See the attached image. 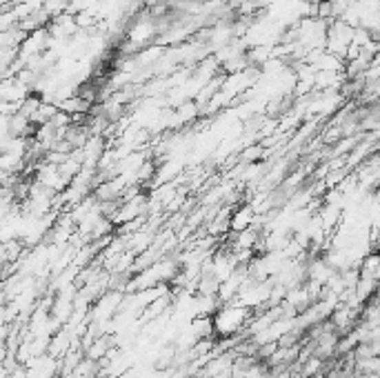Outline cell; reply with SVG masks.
Wrapping results in <instances>:
<instances>
[{
    "instance_id": "cell-1",
    "label": "cell",
    "mask_w": 380,
    "mask_h": 378,
    "mask_svg": "<svg viewBox=\"0 0 380 378\" xmlns=\"http://www.w3.org/2000/svg\"><path fill=\"white\" fill-rule=\"evenodd\" d=\"M251 314L253 309L249 307H242L238 303H222L218 312L211 316L213 336L227 338V336H236L240 332H245Z\"/></svg>"
},
{
    "instance_id": "cell-2",
    "label": "cell",
    "mask_w": 380,
    "mask_h": 378,
    "mask_svg": "<svg viewBox=\"0 0 380 378\" xmlns=\"http://www.w3.org/2000/svg\"><path fill=\"white\" fill-rule=\"evenodd\" d=\"M34 182H38L41 187L50 189L54 193H61L67 185H70V178L63 176V171L58 169V165L52 162H45L41 160L36 165V171H34Z\"/></svg>"
},
{
    "instance_id": "cell-3",
    "label": "cell",
    "mask_w": 380,
    "mask_h": 378,
    "mask_svg": "<svg viewBox=\"0 0 380 378\" xmlns=\"http://www.w3.org/2000/svg\"><path fill=\"white\" fill-rule=\"evenodd\" d=\"M347 78L343 72H316L314 74V90L316 92H331V90H340Z\"/></svg>"
},
{
    "instance_id": "cell-4",
    "label": "cell",
    "mask_w": 380,
    "mask_h": 378,
    "mask_svg": "<svg viewBox=\"0 0 380 378\" xmlns=\"http://www.w3.org/2000/svg\"><path fill=\"white\" fill-rule=\"evenodd\" d=\"M253 222H256V211H253V207L251 205H240L236 211H231V216H229V229L242 231V229L253 227Z\"/></svg>"
},
{
    "instance_id": "cell-5",
    "label": "cell",
    "mask_w": 380,
    "mask_h": 378,
    "mask_svg": "<svg viewBox=\"0 0 380 378\" xmlns=\"http://www.w3.org/2000/svg\"><path fill=\"white\" fill-rule=\"evenodd\" d=\"M58 112H65L67 116H78V114H89L92 112V103L83 101L81 96H70L61 103H56Z\"/></svg>"
},
{
    "instance_id": "cell-6",
    "label": "cell",
    "mask_w": 380,
    "mask_h": 378,
    "mask_svg": "<svg viewBox=\"0 0 380 378\" xmlns=\"http://www.w3.org/2000/svg\"><path fill=\"white\" fill-rule=\"evenodd\" d=\"M374 294H378V280L369 276H358V283L354 287V296L360 305H365Z\"/></svg>"
},
{
    "instance_id": "cell-7",
    "label": "cell",
    "mask_w": 380,
    "mask_h": 378,
    "mask_svg": "<svg viewBox=\"0 0 380 378\" xmlns=\"http://www.w3.org/2000/svg\"><path fill=\"white\" fill-rule=\"evenodd\" d=\"M311 67H314V72H343L345 61H340V58L334 54L323 52L314 63H311Z\"/></svg>"
},
{
    "instance_id": "cell-8",
    "label": "cell",
    "mask_w": 380,
    "mask_h": 378,
    "mask_svg": "<svg viewBox=\"0 0 380 378\" xmlns=\"http://www.w3.org/2000/svg\"><path fill=\"white\" fill-rule=\"evenodd\" d=\"M358 274L360 276H369V278H380V256L376 251H369V254L360 260L358 265Z\"/></svg>"
},
{
    "instance_id": "cell-9",
    "label": "cell",
    "mask_w": 380,
    "mask_h": 378,
    "mask_svg": "<svg viewBox=\"0 0 380 378\" xmlns=\"http://www.w3.org/2000/svg\"><path fill=\"white\" fill-rule=\"evenodd\" d=\"M354 376H369V374H378L380 372V361L378 356H369V358H354V367H352Z\"/></svg>"
},
{
    "instance_id": "cell-10",
    "label": "cell",
    "mask_w": 380,
    "mask_h": 378,
    "mask_svg": "<svg viewBox=\"0 0 380 378\" xmlns=\"http://www.w3.org/2000/svg\"><path fill=\"white\" fill-rule=\"evenodd\" d=\"M56 112H58V107L54 103H43L41 101V105H38V109L29 116V120H32V125L34 127H38V125H45V123H50L54 116H56Z\"/></svg>"
},
{
    "instance_id": "cell-11",
    "label": "cell",
    "mask_w": 380,
    "mask_h": 378,
    "mask_svg": "<svg viewBox=\"0 0 380 378\" xmlns=\"http://www.w3.org/2000/svg\"><path fill=\"white\" fill-rule=\"evenodd\" d=\"M67 5H70V0H45L43 3V12L50 16V21L56 16H61L67 12Z\"/></svg>"
},
{
    "instance_id": "cell-12",
    "label": "cell",
    "mask_w": 380,
    "mask_h": 378,
    "mask_svg": "<svg viewBox=\"0 0 380 378\" xmlns=\"http://www.w3.org/2000/svg\"><path fill=\"white\" fill-rule=\"evenodd\" d=\"M340 138H343V129H340V125H327V129L323 134V143L325 145H336Z\"/></svg>"
},
{
    "instance_id": "cell-13",
    "label": "cell",
    "mask_w": 380,
    "mask_h": 378,
    "mask_svg": "<svg viewBox=\"0 0 380 378\" xmlns=\"http://www.w3.org/2000/svg\"><path fill=\"white\" fill-rule=\"evenodd\" d=\"M307 378H325V374H316V376H307Z\"/></svg>"
},
{
    "instance_id": "cell-14",
    "label": "cell",
    "mask_w": 380,
    "mask_h": 378,
    "mask_svg": "<svg viewBox=\"0 0 380 378\" xmlns=\"http://www.w3.org/2000/svg\"><path fill=\"white\" fill-rule=\"evenodd\" d=\"M9 3H16V0H9Z\"/></svg>"
},
{
    "instance_id": "cell-15",
    "label": "cell",
    "mask_w": 380,
    "mask_h": 378,
    "mask_svg": "<svg viewBox=\"0 0 380 378\" xmlns=\"http://www.w3.org/2000/svg\"><path fill=\"white\" fill-rule=\"evenodd\" d=\"M229 378H236V376H231V374H229Z\"/></svg>"
}]
</instances>
